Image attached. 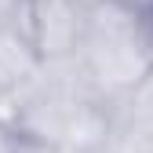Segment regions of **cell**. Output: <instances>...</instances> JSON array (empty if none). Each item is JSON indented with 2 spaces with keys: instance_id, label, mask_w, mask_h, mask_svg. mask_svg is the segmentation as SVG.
<instances>
[{
  "instance_id": "cell-1",
  "label": "cell",
  "mask_w": 153,
  "mask_h": 153,
  "mask_svg": "<svg viewBox=\"0 0 153 153\" xmlns=\"http://www.w3.org/2000/svg\"><path fill=\"white\" fill-rule=\"evenodd\" d=\"M88 80L102 102L128 95L153 69V22L135 18L106 0H91L84 15V36L76 48Z\"/></svg>"
},
{
  "instance_id": "cell-2",
  "label": "cell",
  "mask_w": 153,
  "mask_h": 153,
  "mask_svg": "<svg viewBox=\"0 0 153 153\" xmlns=\"http://www.w3.org/2000/svg\"><path fill=\"white\" fill-rule=\"evenodd\" d=\"M0 36L33 44V0H0Z\"/></svg>"
},
{
  "instance_id": "cell-3",
  "label": "cell",
  "mask_w": 153,
  "mask_h": 153,
  "mask_svg": "<svg viewBox=\"0 0 153 153\" xmlns=\"http://www.w3.org/2000/svg\"><path fill=\"white\" fill-rule=\"evenodd\" d=\"M106 4L120 7L128 15H135V18H153V0H106Z\"/></svg>"
},
{
  "instance_id": "cell-4",
  "label": "cell",
  "mask_w": 153,
  "mask_h": 153,
  "mask_svg": "<svg viewBox=\"0 0 153 153\" xmlns=\"http://www.w3.org/2000/svg\"><path fill=\"white\" fill-rule=\"evenodd\" d=\"M11 153H59V149H51V146H44V142H33V139H18V135H15Z\"/></svg>"
},
{
  "instance_id": "cell-5",
  "label": "cell",
  "mask_w": 153,
  "mask_h": 153,
  "mask_svg": "<svg viewBox=\"0 0 153 153\" xmlns=\"http://www.w3.org/2000/svg\"><path fill=\"white\" fill-rule=\"evenodd\" d=\"M149 22H153V18H149Z\"/></svg>"
}]
</instances>
